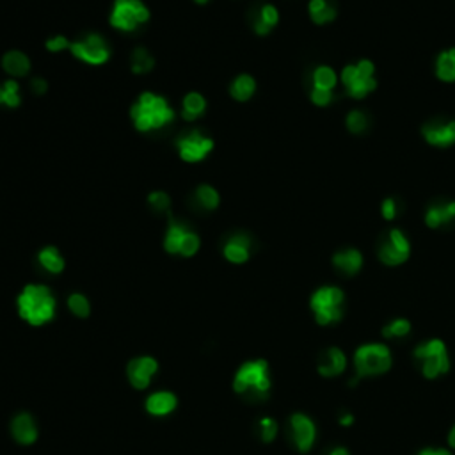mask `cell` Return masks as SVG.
<instances>
[{
    "label": "cell",
    "instance_id": "4dcf8cb0",
    "mask_svg": "<svg viewBox=\"0 0 455 455\" xmlns=\"http://www.w3.org/2000/svg\"><path fill=\"white\" fill-rule=\"evenodd\" d=\"M194 198H196L198 205L201 208H205V210H215L219 207V203H221V196H219L217 190L212 186H207V183L198 187L196 193H194Z\"/></svg>",
    "mask_w": 455,
    "mask_h": 455
},
{
    "label": "cell",
    "instance_id": "b9f144b4",
    "mask_svg": "<svg viewBox=\"0 0 455 455\" xmlns=\"http://www.w3.org/2000/svg\"><path fill=\"white\" fill-rule=\"evenodd\" d=\"M418 455H454L447 448H425V450L420 451Z\"/></svg>",
    "mask_w": 455,
    "mask_h": 455
},
{
    "label": "cell",
    "instance_id": "8992f818",
    "mask_svg": "<svg viewBox=\"0 0 455 455\" xmlns=\"http://www.w3.org/2000/svg\"><path fill=\"white\" fill-rule=\"evenodd\" d=\"M345 296L338 286H322L311 296L310 306L315 320L320 326H331L340 322L344 317Z\"/></svg>",
    "mask_w": 455,
    "mask_h": 455
},
{
    "label": "cell",
    "instance_id": "7a4b0ae2",
    "mask_svg": "<svg viewBox=\"0 0 455 455\" xmlns=\"http://www.w3.org/2000/svg\"><path fill=\"white\" fill-rule=\"evenodd\" d=\"M18 313L30 326H43L56 315V297L44 285H27L16 301Z\"/></svg>",
    "mask_w": 455,
    "mask_h": 455
},
{
    "label": "cell",
    "instance_id": "e575fe53",
    "mask_svg": "<svg viewBox=\"0 0 455 455\" xmlns=\"http://www.w3.org/2000/svg\"><path fill=\"white\" fill-rule=\"evenodd\" d=\"M256 430H258V436L263 443H270L278 436V423L272 418H262L256 425Z\"/></svg>",
    "mask_w": 455,
    "mask_h": 455
},
{
    "label": "cell",
    "instance_id": "2e32d148",
    "mask_svg": "<svg viewBox=\"0 0 455 455\" xmlns=\"http://www.w3.org/2000/svg\"><path fill=\"white\" fill-rule=\"evenodd\" d=\"M423 138L429 145L448 148L455 142V121H430L423 126Z\"/></svg>",
    "mask_w": 455,
    "mask_h": 455
},
{
    "label": "cell",
    "instance_id": "6da1fadb",
    "mask_svg": "<svg viewBox=\"0 0 455 455\" xmlns=\"http://www.w3.org/2000/svg\"><path fill=\"white\" fill-rule=\"evenodd\" d=\"M130 118L139 132H155L171 125L176 118V112L166 98L152 91H145L130 109Z\"/></svg>",
    "mask_w": 455,
    "mask_h": 455
},
{
    "label": "cell",
    "instance_id": "bcb514c9",
    "mask_svg": "<svg viewBox=\"0 0 455 455\" xmlns=\"http://www.w3.org/2000/svg\"><path fill=\"white\" fill-rule=\"evenodd\" d=\"M194 2H196V4H207L208 0H194Z\"/></svg>",
    "mask_w": 455,
    "mask_h": 455
},
{
    "label": "cell",
    "instance_id": "ba28073f",
    "mask_svg": "<svg viewBox=\"0 0 455 455\" xmlns=\"http://www.w3.org/2000/svg\"><path fill=\"white\" fill-rule=\"evenodd\" d=\"M200 245V237L193 230H189V226L169 215L166 237H164V249L169 255H180L189 258V256L196 255Z\"/></svg>",
    "mask_w": 455,
    "mask_h": 455
},
{
    "label": "cell",
    "instance_id": "d6a6232c",
    "mask_svg": "<svg viewBox=\"0 0 455 455\" xmlns=\"http://www.w3.org/2000/svg\"><path fill=\"white\" fill-rule=\"evenodd\" d=\"M313 87L326 89V91H333L336 85V73L327 66H318L313 71Z\"/></svg>",
    "mask_w": 455,
    "mask_h": 455
},
{
    "label": "cell",
    "instance_id": "52a82bcc",
    "mask_svg": "<svg viewBox=\"0 0 455 455\" xmlns=\"http://www.w3.org/2000/svg\"><path fill=\"white\" fill-rule=\"evenodd\" d=\"M150 20V9L142 0H116L109 22L121 32H133Z\"/></svg>",
    "mask_w": 455,
    "mask_h": 455
},
{
    "label": "cell",
    "instance_id": "9a60e30c",
    "mask_svg": "<svg viewBox=\"0 0 455 455\" xmlns=\"http://www.w3.org/2000/svg\"><path fill=\"white\" fill-rule=\"evenodd\" d=\"M347 368V358L345 352L338 347H329L318 356L317 359V370L322 377H338Z\"/></svg>",
    "mask_w": 455,
    "mask_h": 455
},
{
    "label": "cell",
    "instance_id": "83f0119b",
    "mask_svg": "<svg viewBox=\"0 0 455 455\" xmlns=\"http://www.w3.org/2000/svg\"><path fill=\"white\" fill-rule=\"evenodd\" d=\"M153 66H155V59H153L152 54L146 49H142V47H139V49H135L130 54V70H132V73H150V71L153 70Z\"/></svg>",
    "mask_w": 455,
    "mask_h": 455
},
{
    "label": "cell",
    "instance_id": "5bb4252c",
    "mask_svg": "<svg viewBox=\"0 0 455 455\" xmlns=\"http://www.w3.org/2000/svg\"><path fill=\"white\" fill-rule=\"evenodd\" d=\"M157 370H159L157 359L150 358V356H141V358H135L128 363L126 375H128V381L133 388L145 389L150 386Z\"/></svg>",
    "mask_w": 455,
    "mask_h": 455
},
{
    "label": "cell",
    "instance_id": "60d3db41",
    "mask_svg": "<svg viewBox=\"0 0 455 455\" xmlns=\"http://www.w3.org/2000/svg\"><path fill=\"white\" fill-rule=\"evenodd\" d=\"M381 212H382V215H384V219H388V221L395 219V215H396L395 201H393V200H384Z\"/></svg>",
    "mask_w": 455,
    "mask_h": 455
},
{
    "label": "cell",
    "instance_id": "ac0fdd59",
    "mask_svg": "<svg viewBox=\"0 0 455 455\" xmlns=\"http://www.w3.org/2000/svg\"><path fill=\"white\" fill-rule=\"evenodd\" d=\"M11 434L20 444H32L37 439V427L29 413H20L11 422Z\"/></svg>",
    "mask_w": 455,
    "mask_h": 455
},
{
    "label": "cell",
    "instance_id": "7c38bea8",
    "mask_svg": "<svg viewBox=\"0 0 455 455\" xmlns=\"http://www.w3.org/2000/svg\"><path fill=\"white\" fill-rule=\"evenodd\" d=\"M409 253H411V245H409V241L406 238V235L400 230H392L382 242L379 244L377 255L379 260L382 263L389 267L400 265V263L406 262L409 258Z\"/></svg>",
    "mask_w": 455,
    "mask_h": 455
},
{
    "label": "cell",
    "instance_id": "f1b7e54d",
    "mask_svg": "<svg viewBox=\"0 0 455 455\" xmlns=\"http://www.w3.org/2000/svg\"><path fill=\"white\" fill-rule=\"evenodd\" d=\"M436 75L443 82L455 80V49L441 54L436 61Z\"/></svg>",
    "mask_w": 455,
    "mask_h": 455
},
{
    "label": "cell",
    "instance_id": "7bdbcfd3",
    "mask_svg": "<svg viewBox=\"0 0 455 455\" xmlns=\"http://www.w3.org/2000/svg\"><path fill=\"white\" fill-rule=\"evenodd\" d=\"M338 423H340L341 427H351L352 423H354V416H352L351 413H341L340 418H338Z\"/></svg>",
    "mask_w": 455,
    "mask_h": 455
},
{
    "label": "cell",
    "instance_id": "5b68a950",
    "mask_svg": "<svg viewBox=\"0 0 455 455\" xmlns=\"http://www.w3.org/2000/svg\"><path fill=\"white\" fill-rule=\"evenodd\" d=\"M416 367L422 372L423 377L437 379L450 370V358H448V348L444 341L432 338L416 345L413 352Z\"/></svg>",
    "mask_w": 455,
    "mask_h": 455
},
{
    "label": "cell",
    "instance_id": "d4e9b609",
    "mask_svg": "<svg viewBox=\"0 0 455 455\" xmlns=\"http://www.w3.org/2000/svg\"><path fill=\"white\" fill-rule=\"evenodd\" d=\"M205 111H207V100L201 93H189L181 102V118L186 121H194L203 116Z\"/></svg>",
    "mask_w": 455,
    "mask_h": 455
},
{
    "label": "cell",
    "instance_id": "3957f363",
    "mask_svg": "<svg viewBox=\"0 0 455 455\" xmlns=\"http://www.w3.org/2000/svg\"><path fill=\"white\" fill-rule=\"evenodd\" d=\"M233 389L249 400H265L270 392L269 365L263 359L244 363L235 374Z\"/></svg>",
    "mask_w": 455,
    "mask_h": 455
},
{
    "label": "cell",
    "instance_id": "ab89813d",
    "mask_svg": "<svg viewBox=\"0 0 455 455\" xmlns=\"http://www.w3.org/2000/svg\"><path fill=\"white\" fill-rule=\"evenodd\" d=\"M30 89H32L34 95H44L47 93V89H49V84H47L44 78L34 77L32 80H30Z\"/></svg>",
    "mask_w": 455,
    "mask_h": 455
},
{
    "label": "cell",
    "instance_id": "4fadbf2b",
    "mask_svg": "<svg viewBox=\"0 0 455 455\" xmlns=\"http://www.w3.org/2000/svg\"><path fill=\"white\" fill-rule=\"evenodd\" d=\"M290 437L296 448L303 454L311 450L317 439V427H315L313 420L310 416L303 415V413H296L290 418Z\"/></svg>",
    "mask_w": 455,
    "mask_h": 455
},
{
    "label": "cell",
    "instance_id": "8d00e7d4",
    "mask_svg": "<svg viewBox=\"0 0 455 455\" xmlns=\"http://www.w3.org/2000/svg\"><path fill=\"white\" fill-rule=\"evenodd\" d=\"M148 203L155 212H167L171 207L169 196L166 193H162V190H155V193L150 194Z\"/></svg>",
    "mask_w": 455,
    "mask_h": 455
},
{
    "label": "cell",
    "instance_id": "484cf974",
    "mask_svg": "<svg viewBox=\"0 0 455 455\" xmlns=\"http://www.w3.org/2000/svg\"><path fill=\"white\" fill-rule=\"evenodd\" d=\"M256 82L251 75H238L230 85V95L237 102H248L255 95Z\"/></svg>",
    "mask_w": 455,
    "mask_h": 455
},
{
    "label": "cell",
    "instance_id": "f35d334b",
    "mask_svg": "<svg viewBox=\"0 0 455 455\" xmlns=\"http://www.w3.org/2000/svg\"><path fill=\"white\" fill-rule=\"evenodd\" d=\"M70 41L64 36H54L50 40H47L44 47L49 52H63V50H70Z\"/></svg>",
    "mask_w": 455,
    "mask_h": 455
},
{
    "label": "cell",
    "instance_id": "836d02e7",
    "mask_svg": "<svg viewBox=\"0 0 455 455\" xmlns=\"http://www.w3.org/2000/svg\"><path fill=\"white\" fill-rule=\"evenodd\" d=\"M68 308L78 318H87L91 313V304H89L87 297L82 296V293H71L68 297Z\"/></svg>",
    "mask_w": 455,
    "mask_h": 455
},
{
    "label": "cell",
    "instance_id": "f546056e",
    "mask_svg": "<svg viewBox=\"0 0 455 455\" xmlns=\"http://www.w3.org/2000/svg\"><path fill=\"white\" fill-rule=\"evenodd\" d=\"M22 104V97H20V85L16 80H6L0 85V105L9 109H16Z\"/></svg>",
    "mask_w": 455,
    "mask_h": 455
},
{
    "label": "cell",
    "instance_id": "d590c367",
    "mask_svg": "<svg viewBox=\"0 0 455 455\" xmlns=\"http://www.w3.org/2000/svg\"><path fill=\"white\" fill-rule=\"evenodd\" d=\"M347 126L352 133H361L367 130L368 119L367 116L363 114L361 111H352L351 114L347 116Z\"/></svg>",
    "mask_w": 455,
    "mask_h": 455
},
{
    "label": "cell",
    "instance_id": "44dd1931",
    "mask_svg": "<svg viewBox=\"0 0 455 455\" xmlns=\"http://www.w3.org/2000/svg\"><path fill=\"white\" fill-rule=\"evenodd\" d=\"M279 13L272 4H265L258 9V13L253 18V29L258 36H267L270 30L278 25Z\"/></svg>",
    "mask_w": 455,
    "mask_h": 455
},
{
    "label": "cell",
    "instance_id": "1f68e13d",
    "mask_svg": "<svg viewBox=\"0 0 455 455\" xmlns=\"http://www.w3.org/2000/svg\"><path fill=\"white\" fill-rule=\"evenodd\" d=\"M411 333V322L406 318H395L389 324L382 327V336L388 340H399V338H406Z\"/></svg>",
    "mask_w": 455,
    "mask_h": 455
},
{
    "label": "cell",
    "instance_id": "9c48e42d",
    "mask_svg": "<svg viewBox=\"0 0 455 455\" xmlns=\"http://www.w3.org/2000/svg\"><path fill=\"white\" fill-rule=\"evenodd\" d=\"M341 82L352 98H365L375 89L374 64L370 61H359L358 64H348L341 71Z\"/></svg>",
    "mask_w": 455,
    "mask_h": 455
},
{
    "label": "cell",
    "instance_id": "ffe728a7",
    "mask_svg": "<svg viewBox=\"0 0 455 455\" xmlns=\"http://www.w3.org/2000/svg\"><path fill=\"white\" fill-rule=\"evenodd\" d=\"M178 400L171 392H157L146 399V411L153 416H166L174 411Z\"/></svg>",
    "mask_w": 455,
    "mask_h": 455
},
{
    "label": "cell",
    "instance_id": "277c9868",
    "mask_svg": "<svg viewBox=\"0 0 455 455\" xmlns=\"http://www.w3.org/2000/svg\"><path fill=\"white\" fill-rule=\"evenodd\" d=\"M392 351L384 344L361 345L354 352L356 377L351 381V386L359 382V379L377 377V375L386 374L392 368Z\"/></svg>",
    "mask_w": 455,
    "mask_h": 455
},
{
    "label": "cell",
    "instance_id": "8fae6325",
    "mask_svg": "<svg viewBox=\"0 0 455 455\" xmlns=\"http://www.w3.org/2000/svg\"><path fill=\"white\" fill-rule=\"evenodd\" d=\"M176 148L181 160L196 164L210 155L212 150H214V139L201 133L200 130H193V132L186 133V135H181L178 139Z\"/></svg>",
    "mask_w": 455,
    "mask_h": 455
},
{
    "label": "cell",
    "instance_id": "f6af8a7d",
    "mask_svg": "<svg viewBox=\"0 0 455 455\" xmlns=\"http://www.w3.org/2000/svg\"><path fill=\"white\" fill-rule=\"evenodd\" d=\"M448 444H450V448H455V425L448 432Z\"/></svg>",
    "mask_w": 455,
    "mask_h": 455
},
{
    "label": "cell",
    "instance_id": "d6986e66",
    "mask_svg": "<svg viewBox=\"0 0 455 455\" xmlns=\"http://www.w3.org/2000/svg\"><path fill=\"white\" fill-rule=\"evenodd\" d=\"M2 70L9 75V77H25L30 71V59L20 50H9L2 57Z\"/></svg>",
    "mask_w": 455,
    "mask_h": 455
},
{
    "label": "cell",
    "instance_id": "e0dca14e",
    "mask_svg": "<svg viewBox=\"0 0 455 455\" xmlns=\"http://www.w3.org/2000/svg\"><path fill=\"white\" fill-rule=\"evenodd\" d=\"M224 258L231 263H245L251 256V238L245 233H235L222 248Z\"/></svg>",
    "mask_w": 455,
    "mask_h": 455
},
{
    "label": "cell",
    "instance_id": "4316f807",
    "mask_svg": "<svg viewBox=\"0 0 455 455\" xmlns=\"http://www.w3.org/2000/svg\"><path fill=\"white\" fill-rule=\"evenodd\" d=\"M310 16L315 23L324 25V23L333 22L336 16V9L329 0H311L310 2Z\"/></svg>",
    "mask_w": 455,
    "mask_h": 455
},
{
    "label": "cell",
    "instance_id": "cb8c5ba5",
    "mask_svg": "<svg viewBox=\"0 0 455 455\" xmlns=\"http://www.w3.org/2000/svg\"><path fill=\"white\" fill-rule=\"evenodd\" d=\"M37 262H40V265L43 267L47 272H50V274H61L64 270V258L61 256L59 249L54 248V245H49V248H43L40 251V255H37Z\"/></svg>",
    "mask_w": 455,
    "mask_h": 455
},
{
    "label": "cell",
    "instance_id": "603a6c76",
    "mask_svg": "<svg viewBox=\"0 0 455 455\" xmlns=\"http://www.w3.org/2000/svg\"><path fill=\"white\" fill-rule=\"evenodd\" d=\"M455 219V201L450 203H437L427 210L425 222L430 228H441V226L450 224Z\"/></svg>",
    "mask_w": 455,
    "mask_h": 455
},
{
    "label": "cell",
    "instance_id": "74e56055",
    "mask_svg": "<svg viewBox=\"0 0 455 455\" xmlns=\"http://www.w3.org/2000/svg\"><path fill=\"white\" fill-rule=\"evenodd\" d=\"M311 100H313L315 105L318 107H324V105H329L331 100H333V91H326V89H311Z\"/></svg>",
    "mask_w": 455,
    "mask_h": 455
},
{
    "label": "cell",
    "instance_id": "30bf717a",
    "mask_svg": "<svg viewBox=\"0 0 455 455\" xmlns=\"http://www.w3.org/2000/svg\"><path fill=\"white\" fill-rule=\"evenodd\" d=\"M71 56L77 57L78 61L91 66H102L111 57V50L105 40L98 34H89V36L82 37V40L73 41L70 44Z\"/></svg>",
    "mask_w": 455,
    "mask_h": 455
},
{
    "label": "cell",
    "instance_id": "ee69618b",
    "mask_svg": "<svg viewBox=\"0 0 455 455\" xmlns=\"http://www.w3.org/2000/svg\"><path fill=\"white\" fill-rule=\"evenodd\" d=\"M329 455H351V451L345 447H334L333 450L329 451Z\"/></svg>",
    "mask_w": 455,
    "mask_h": 455
},
{
    "label": "cell",
    "instance_id": "7402d4cb",
    "mask_svg": "<svg viewBox=\"0 0 455 455\" xmlns=\"http://www.w3.org/2000/svg\"><path fill=\"white\" fill-rule=\"evenodd\" d=\"M333 265L340 270L345 276L358 274L363 267V256L361 253L356 249H347V251H340L333 256Z\"/></svg>",
    "mask_w": 455,
    "mask_h": 455
}]
</instances>
